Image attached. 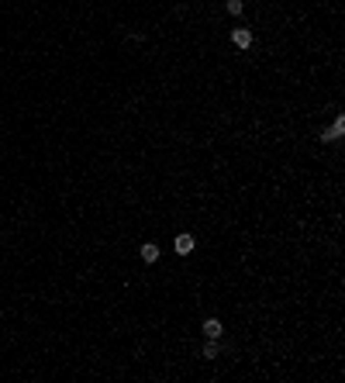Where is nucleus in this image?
Here are the masks:
<instances>
[{
	"mask_svg": "<svg viewBox=\"0 0 345 383\" xmlns=\"http://www.w3.org/2000/svg\"><path fill=\"white\" fill-rule=\"evenodd\" d=\"M176 252H180V255L193 252V235H176Z\"/></svg>",
	"mask_w": 345,
	"mask_h": 383,
	"instance_id": "20e7f679",
	"label": "nucleus"
},
{
	"mask_svg": "<svg viewBox=\"0 0 345 383\" xmlns=\"http://www.w3.org/2000/svg\"><path fill=\"white\" fill-rule=\"evenodd\" d=\"M231 42L238 45V49H249V45H252V31L249 28H235L231 31Z\"/></svg>",
	"mask_w": 345,
	"mask_h": 383,
	"instance_id": "f03ea898",
	"label": "nucleus"
},
{
	"mask_svg": "<svg viewBox=\"0 0 345 383\" xmlns=\"http://www.w3.org/2000/svg\"><path fill=\"white\" fill-rule=\"evenodd\" d=\"M204 359H217V339H211L204 345Z\"/></svg>",
	"mask_w": 345,
	"mask_h": 383,
	"instance_id": "423d86ee",
	"label": "nucleus"
},
{
	"mask_svg": "<svg viewBox=\"0 0 345 383\" xmlns=\"http://www.w3.org/2000/svg\"><path fill=\"white\" fill-rule=\"evenodd\" d=\"M142 259H145V262H156V259H159V245H156V242H145V245H142Z\"/></svg>",
	"mask_w": 345,
	"mask_h": 383,
	"instance_id": "39448f33",
	"label": "nucleus"
},
{
	"mask_svg": "<svg viewBox=\"0 0 345 383\" xmlns=\"http://www.w3.org/2000/svg\"><path fill=\"white\" fill-rule=\"evenodd\" d=\"M342 135H345V117H342V114H338V117H335V125L321 131V138H325V142H338Z\"/></svg>",
	"mask_w": 345,
	"mask_h": 383,
	"instance_id": "f257e3e1",
	"label": "nucleus"
},
{
	"mask_svg": "<svg viewBox=\"0 0 345 383\" xmlns=\"http://www.w3.org/2000/svg\"><path fill=\"white\" fill-rule=\"evenodd\" d=\"M225 7H228V14H242V0H228V4H225Z\"/></svg>",
	"mask_w": 345,
	"mask_h": 383,
	"instance_id": "0eeeda50",
	"label": "nucleus"
},
{
	"mask_svg": "<svg viewBox=\"0 0 345 383\" xmlns=\"http://www.w3.org/2000/svg\"><path fill=\"white\" fill-rule=\"evenodd\" d=\"M221 331H225V328H221L217 318H207V321H204V335H207V339H221Z\"/></svg>",
	"mask_w": 345,
	"mask_h": 383,
	"instance_id": "7ed1b4c3",
	"label": "nucleus"
}]
</instances>
